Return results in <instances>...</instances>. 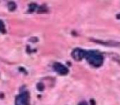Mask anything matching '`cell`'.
Masks as SVG:
<instances>
[{
  "instance_id": "cell-1",
  "label": "cell",
  "mask_w": 120,
  "mask_h": 105,
  "mask_svg": "<svg viewBox=\"0 0 120 105\" xmlns=\"http://www.w3.org/2000/svg\"><path fill=\"white\" fill-rule=\"evenodd\" d=\"M86 58L91 66L99 67L103 64V56L100 53L94 50L87 51L86 54Z\"/></svg>"
},
{
  "instance_id": "cell-2",
  "label": "cell",
  "mask_w": 120,
  "mask_h": 105,
  "mask_svg": "<svg viewBox=\"0 0 120 105\" xmlns=\"http://www.w3.org/2000/svg\"><path fill=\"white\" fill-rule=\"evenodd\" d=\"M29 98L30 97L28 92H22L16 98L15 105H29Z\"/></svg>"
},
{
  "instance_id": "cell-3",
  "label": "cell",
  "mask_w": 120,
  "mask_h": 105,
  "mask_svg": "<svg viewBox=\"0 0 120 105\" xmlns=\"http://www.w3.org/2000/svg\"><path fill=\"white\" fill-rule=\"evenodd\" d=\"M86 52L84 51L83 49L75 48V49L72 51V56L76 61H80V60H82V59H83L84 58H86Z\"/></svg>"
},
{
  "instance_id": "cell-4",
  "label": "cell",
  "mask_w": 120,
  "mask_h": 105,
  "mask_svg": "<svg viewBox=\"0 0 120 105\" xmlns=\"http://www.w3.org/2000/svg\"><path fill=\"white\" fill-rule=\"evenodd\" d=\"M53 69L56 72H58L60 75H67L68 73V69L65 67L64 65H63L62 63H59V62H55L53 64Z\"/></svg>"
},
{
  "instance_id": "cell-5",
  "label": "cell",
  "mask_w": 120,
  "mask_h": 105,
  "mask_svg": "<svg viewBox=\"0 0 120 105\" xmlns=\"http://www.w3.org/2000/svg\"><path fill=\"white\" fill-rule=\"evenodd\" d=\"M96 43H101V44L106 45V46H111V47H120V42H115V41H100V40H94Z\"/></svg>"
},
{
  "instance_id": "cell-6",
  "label": "cell",
  "mask_w": 120,
  "mask_h": 105,
  "mask_svg": "<svg viewBox=\"0 0 120 105\" xmlns=\"http://www.w3.org/2000/svg\"><path fill=\"white\" fill-rule=\"evenodd\" d=\"M38 7V6H37L36 4H30V6H29V10H28V12H34L35 10H36V8Z\"/></svg>"
},
{
  "instance_id": "cell-7",
  "label": "cell",
  "mask_w": 120,
  "mask_h": 105,
  "mask_svg": "<svg viewBox=\"0 0 120 105\" xmlns=\"http://www.w3.org/2000/svg\"><path fill=\"white\" fill-rule=\"evenodd\" d=\"M8 6L9 11H11V12H12V11H14L17 8V5H16V4L14 2H9Z\"/></svg>"
},
{
  "instance_id": "cell-8",
  "label": "cell",
  "mask_w": 120,
  "mask_h": 105,
  "mask_svg": "<svg viewBox=\"0 0 120 105\" xmlns=\"http://www.w3.org/2000/svg\"><path fill=\"white\" fill-rule=\"evenodd\" d=\"M47 11L46 9V6H40L38 9V12L39 13H41V12H45Z\"/></svg>"
},
{
  "instance_id": "cell-9",
  "label": "cell",
  "mask_w": 120,
  "mask_h": 105,
  "mask_svg": "<svg viewBox=\"0 0 120 105\" xmlns=\"http://www.w3.org/2000/svg\"><path fill=\"white\" fill-rule=\"evenodd\" d=\"M37 89H38L40 91H43L44 89H45V85L42 83H39L38 85H37Z\"/></svg>"
},
{
  "instance_id": "cell-10",
  "label": "cell",
  "mask_w": 120,
  "mask_h": 105,
  "mask_svg": "<svg viewBox=\"0 0 120 105\" xmlns=\"http://www.w3.org/2000/svg\"><path fill=\"white\" fill-rule=\"evenodd\" d=\"M0 31L4 32V24L1 20H0Z\"/></svg>"
},
{
  "instance_id": "cell-11",
  "label": "cell",
  "mask_w": 120,
  "mask_h": 105,
  "mask_svg": "<svg viewBox=\"0 0 120 105\" xmlns=\"http://www.w3.org/2000/svg\"><path fill=\"white\" fill-rule=\"evenodd\" d=\"M78 105H87V103H86V102H81V103H79Z\"/></svg>"
},
{
  "instance_id": "cell-12",
  "label": "cell",
  "mask_w": 120,
  "mask_h": 105,
  "mask_svg": "<svg viewBox=\"0 0 120 105\" xmlns=\"http://www.w3.org/2000/svg\"><path fill=\"white\" fill-rule=\"evenodd\" d=\"M117 17H118V19H120V14H119V15H118V16H117Z\"/></svg>"
}]
</instances>
